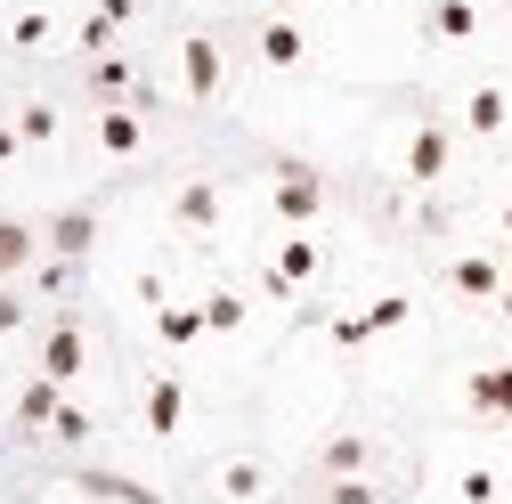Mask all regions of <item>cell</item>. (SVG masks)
<instances>
[{
  "label": "cell",
  "instance_id": "obj_1",
  "mask_svg": "<svg viewBox=\"0 0 512 504\" xmlns=\"http://www.w3.org/2000/svg\"><path fill=\"white\" fill-rule=\"evenodd\" d=\"M9 261H25V236H9V228H0V269H9Z\"/></svg>",
  "mask_w": 512,
  "mask_h": 504
}]
</instances>
